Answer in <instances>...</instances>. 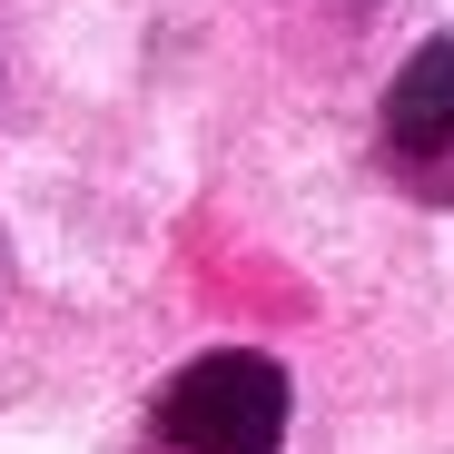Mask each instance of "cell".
<instances>
[{
    "mask_svg": "<svg viewBox=\"0 0 454 454\" xmlns=\"http://www.w3.org/2000/svg\"><path fill=\"white\" fill-rule=\"evenodd\" d=\"M277 434H286V365L257 346L178 365L148 415V454H277Z\"/></svg>",
    "mask_w": 454,
    "mask_h": 454,
    "instance_id": "cell-1",
    "label": "cell"
},
{
    "mask_svg": "<svg viewBox=\"0 0 454 454\" xmlns=\"http://www.w3.org/2000/svg\"><path fill=\"white\" fill-rule=\"evenodd\" d=\"M386 168L415 188V198H444L454 207V40H425L395 90H386Z\"/></svg>",
    "mask_w": 454,
    "mask_h": 454,
    "instance_id": "cell-2",
    "label": "cell"
}]
</instances>
